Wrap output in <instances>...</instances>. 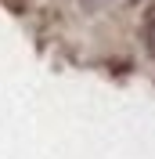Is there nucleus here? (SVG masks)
<instances>
[{
  "label": "nucleus",
  "mask_w": 155,
  "mask_h": 159,
  "mask_svg": "<svg viewBox=\"0 0 155 159\" xmlns=\"http://www.w3.org/2000/svg\"><path fill=\"white\" fill-rule=\"evenodd\" d=\"M144 43H148V54L155 58V7H148L144 15Z\"/></svg>",
  "instance_id": "f257e3e1"
}]
</instances>
